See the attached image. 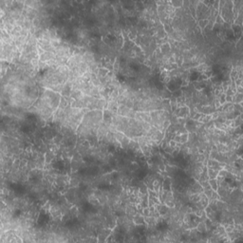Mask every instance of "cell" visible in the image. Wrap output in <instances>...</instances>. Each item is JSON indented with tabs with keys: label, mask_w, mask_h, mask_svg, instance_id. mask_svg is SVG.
I'll list each match as a JSON object with an SVG mask.
<instances>
[{
	"label": "cell",
	"mask_w": 243,
	"mask_h": 243,
	"mask_svg": "<svg viewBox=\"0 0 243 243\" xmlns=\"http://www.w3.org/2000/svg\"><path fill=\"white\" fill-rule=\"evenodd\" d=\"M208 183L209 185H210L211 189L217 193V189L220 187V183H218L217 179L216 178H213V179H208Z\"/></svg>",
	"instance_id": "obj_1"
},
{
	"label": "cell",
	"mask_w": 243,
	"mask_h": 243,
	"mask_svg": "<svg viewBox=\"0 0 243 243\" xmlns=\"http://www.w3.org/2000/svg\"><path fill=\"white\" fill-rule=\"evenodd\" d=\"M133 221L136 225H143L145 224V220H144V217L143 215H141V214H137L134 218H133Z\"/></svg>",
	"instance_id": "obj_2"
},
{
	"label": "cell",
	"mask_w": 243,
	"mask_h": 243,
	"mask_svg": "<svg viewBox=\"0 0 243 243\" xmlns=\"http://www.w3.org/2000/svg\"><path fill=\"white\" fill-rule=\"evenodd\" d=\"M197 24H198V29H200L201 32L203 34V31L205 30V28L208 26V24H209V19L208 18L201 19V20H200Z\"/></svg>",
	"instance_id": "obj_3"
}]
</instances>
